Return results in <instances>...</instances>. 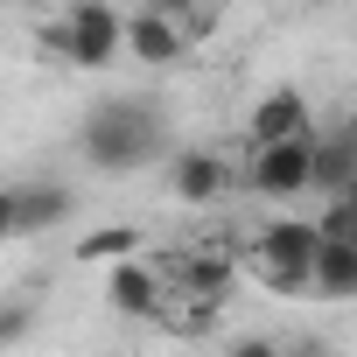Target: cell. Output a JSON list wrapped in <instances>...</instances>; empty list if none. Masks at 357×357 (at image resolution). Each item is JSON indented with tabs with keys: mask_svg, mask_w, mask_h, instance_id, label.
Segmentation results:
<instances>
[{
	"mask_svg": "<svg viewBox=\"0 0 357 357\" xmlns=\"http://www.w3.org/2000/svg\"><path fill=\"white\" fill-rule=\"evenodd\" d=\"M77 147H84L91 168L133 175V168H147V161L168 154V112H161L154 98H105V105H91V119L77 126Z\"/></svg>",
	"mask_w": 357,
	"mask_h": 357,
	"instance_id": "obj_1",
	"label": "cell"
},
{
	"mask_svg": "<svg viewBox=\"0 0 357 357\" xmlns=\"http://www.w3.org/2000/svg\"><path fill=\"white\" fill-rule=\"evenodd\" d=\"M280 350H287V343H273V336H238L225 357H280Z\"/></svg>",
	"mask_w": 357,
	"mask_h": 357,
	"instance_id": "obj_16",
	"label": "cell"
},
{
	"mask_svg": "<svg viewBox=\"0 0 357 357\" xmlns=\"http://www.w3.org/2000/svg\"><path fill=\"white\" fill-rule=\"evenodd\" d=\"M280 357H336V350H329V343H315V336H301V343H287Z\"/></svg>",
	"mask_w": 357,
	"mask_h": 357,
	"instance_id": "obj_17",
	"label": "cell"
},
{
	"mask_svg": "<svg viewBox=\"0 0 357 357\" xmlns=\"http://www.w3.org/2000/svg\"><path fill=\"white\" fill-rule=\"evenodd\" d=\"M350 133H357V112H350Z\"/></svg>",
	"mask_w": 357,
	"mask_h": 357,
	"instance_id": "obj_19",
	"label": "cell"
},
{
	"mask_svg": "<svg viewBox=\"0 0 357 357\" xmlns=\"http://www.w3.org/2000/svg\"><path fill=\"white\" fill-rule=\"evenodd\" d=\"M308 119H315V112H308V98H301L294 84H273V91H259V98H252L245 133H252V147H280V140H308V133H315Z\"/></svg>",
	"mask_w": 357,
	"mask_h": 357,
	"instance_id": "obj_4",
	"label": "cell"
},
{
	"mask_svg": "<svg viewBox=\"0 0 357 357\" xmlns=\"http://www.w3.org/2000/svg\"><path fill=\"white\" fill-rule=\"evenodd\" d=\"M245 190H252V197H273V204L315 190V133H308V140H280V147H252Z\"/></svg>",
	"mask_w": 357,
	"mask_h": 357,
	"instance_id": "obj_3",
	"label": "cell"
},
{
	"mask_svg": "<svg viewBox=\"0 0 357 357\" xmlns=\"http://www.w3.org/2000/svg\"><path fill=\"white\" fill-rule=\"evenodd\" d=\"M350 245H357V238H350Z\"/></svg>",
	"mask_w": 357,
	"mask_h": 357,
	"instance_id": "obj_20",
	"label": "cell"
},
{
	"mask_svg": "<svg viewBox=\"0 0 357 357\" xmlns=\"http://www.w3.org/2000/svg\"><path fill=\"white\" fill-rule=\"evenodd\" d=\"M315 252H322L315 218H280V225L259 231V266L266 273H308L315 280Z\"/></svg>",
	"mask_w": 357,
	"mask_h": 357,
	"instance_id": "obj_5",
	"label": "cell"
},
{
	"mask_svg": "<svg viewBox=\"0 0 357 357\" xmlns=\"http://www.w3.org/2000/svg\"><path fill=\"white\" fill-rule=\"evenodd\" d=\"M336 204H343V211H350V225H357V183H350V190H343Z\"/></svg>",
	"mask_w": 357,
	"mask_h": 357,
	"instance_id": "obj_18",
	"label": "cell"
},
{
	"mask_svg": "<svg viewBox=\"0 0 357 357\" xmlns=\"http://www.w3.org/2000/svg\"><path fill=\"white\" fill-rule=\"evenodd\" d=\"M183 50H190V36H183V15H175V8L126 15V56H140V63H183Z\"/></svg>",
	"mask_w": 357,
	"mask_h": 357,
	"instance_id": "obj_6",
	"label": "cell"
},
{
	"mask_svg": "<svg viewBox=\"0 0 357 357\" xmlns=\"http://www.w3.org/2000/svg\"><path fill=\"white\" fill-rule=\"evenodd\" d=\"M183 287L197 294V308L225 301V287H231V259H225V252H197V259L183 266Z\"/></svg>",
	"mask_w": 357,
	"mask_h": 357,
	"instance_id": "obj_13",
	"label": "cell"
},
{
	"mask_svg": "<svg viewBox=\"0 0 357 357\" xmlns=\"http://www.w3.org/2000/svg\"><path fill=\"white\" fill-rule=\"evenodd\" d=\"M105 301H112L119 315H154V308H161V280H154L140 259H133V266H112V273H105Z\"/></svg>",
	"mask_w": 357,
	"mask_h": 357,
	"instance_id": "obj_11",
	"label": "cell"
},
{
	"mask_svg": "<svg viewBox=\"0 0 357 357\" xmlns=\"http://www.w3.org/2000/svg\"><path fill=\"white\" fill-rule=\"evenodd\" d=\"M357 183V133L336 126V133H315V190H329V204Z\"/></svg>",
	"mask_w": 357,
	"mask_h": 357,
	"instance_id": "obj_9",
	"label": "cell"
},
{
	"mask_svg": "<svg viewBox=\"0 0 357 357\" xmlns=\"http://www.w3.org/2000/svg\"><path fill=\"white\" fill-rule=\"evenodd\" d=\"M50 43H56L63 63H77V70H105L112 56H126V15L105 8V0H77V8L50 29Z\"/></svg>",
	"mask_w": 357,
	"mask_h": 357,
	"instance_id": "obj_2",
	"label": "cell"
},
{
	"mask_svg": "<svg viewBox=\"0 0 357 357\" xmlns=\"http://www.w3.org/2000/svg\"><path fill=\"white\" fill-rule=\"evenodd\" d=\"M0 238H22V197H15V183L0 190Z\"/></svg>",
	"mask_w": 357,
	"mask_h": 357,
	"instance_id": "obj_15",
	"label": "cell"
},
{
	"mask_svg": "<svg viewBox=\"0 0 357 357\" xmlns=\"http://www.w3.org/2000/svg\"><path fill=\"white\" fill-rule=\"evenodd\" d=\"M168 190L183 197V204H218V197L231 190V161L211 154V147H183L175 168H168Z\"/></svg>",
	"mask_w": 357,
	"mask_h": 357,
	"instance_id": "obj_7",
	"label": "cell"
},
{
	"mask_svg": "<svg viewBox=\"0 0 357 357\" xmlns=\"http://www.w3.org/2000/svg\"><path fill=\"white\" fill-rule=\"evenodd\" d=\"M36 322H43V308H36L29 294H8V301H0V350L29 343V336H36Z\"/></svg>",
	"mask_w": 357,
	"mask_h": 357,
	"instance_id": "obj_14",
	"label": "cell"
},
{
	"mask_svg": "<svg viewBox=\"0 0 357 357\" xmlns=\"http://www.w3.org/2000/svg\"><path fill=\"white\" fill-rule=\"evenodd\" d=\"M315 301H357V245L350 238H322V252H315Z\"/></svg>",
	"mask_w": 357,
	"mask_h": 357,
	"instance_id": "obj_10",
	"label": "cell"
},
{
	"mask_svg": "<svg viewBox=\"0 0 357 357\" xmlns=\"http://www.w3.org/2000/svg\"><path fill=\"white\" fill-rule=\"evenodd\" d=\"M15 197H22V238H29V231H50V225H70V211H77V190L56 183V175L15 183Z\"/></svg>",
	"mask_w": 357,
	"mask_h": 357,
	"instance_id": "obj_8",
	"label": "cell"
},
{
	"mask_svg": "<svg viewBox=\"0 0 357 357\" xmlns=\"http://www.w3.org/2000/svg\"><path fill=\"white\" fill-rule=\"evenodd\" d=\"M133 252H140V225H105L77 238V266H133Z\"/></svg>",
	"mask_w": 357,
	"mask_h": 357,
	"instance_id": "obj_12",
	"label": "cell"
}]
</instances>
